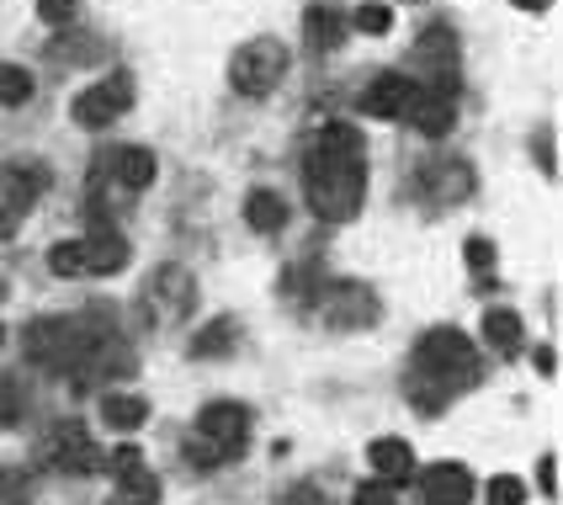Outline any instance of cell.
I'll return each mask as SVG.
<instances>
[{
    "instance_id": "d590c367",
    "label": "cell",
    "mask_w": 563,
    "mask_h": 505,
    "mask_svg": "<svg viewBox=\"0 0 563 505\" xmlns=\"http://www.w3.org/2000/svg\"><path fill=\"white\" fill-rule=\"evenodd\" d=\"M112 505H123V501H112Z\"/></svg>"
},
{
    "instance_id": "9c48e42d",
    "label": "cell",
    "mask_w": 563,
    "mask_h": 505,
    "mask_svg": "<svg viewBox=\"0 0 563 505\" xmlns=\"http://www.w3.org/2000/svg\"><path fill=\"white\" fill-rule=\"evenodd\" d=\"M43 458H48V469H59V474H96V469H101V447H96L86 420H59L54 437L43 442Z\"/></svg>"
},
{
    "instance_id": "44dd1931",
    "label": "cell",
    "mask_w": 563,
    "mask_h": 505,
    "mask_svg": "<svg viewBox=\"0 0 563 505\" xmlns=\"http://www.w3.org/2000/svg\"><path fill=\"white\" fill-rule=\"evenodd\" d=\"M234 330H240L234 319H213V325L191 341V356H197V362H208V356H229V351H234Z\"/></svg>"
},
{
    "instance_id": "1f68e13d",
    "label": "cell",
    "mask_w": 563,
    "mask_h": 505,
    "mask_svg": "<svg viewBox=\"0 0 563 505\" xmlns=\"http://www.w3.org/2000/svg\"><path fill=\"white\" fill-rule=\"evenodd\" d=\"M537 479H542V490H548V495L559 490V479H553V458H542V474H537Z\"/></svg>"
},
{
    "instance_id": "ba28073f",
    "label": "cell",
    "mask_w": 563,
    "mask_h": 505,
    "mask_svg": "<svg viewBox=\"0 0 563 505\" xmlns=\"http://www.w3.org/2000/svg\"><path fill=\"white\" fill-rule=\"evenodd\" d=\"M319 309H324V325H335L345 336L377 325V315H383V304H377V293L367 283H330L319 293Z\"/></svg>"
},
{
    "instance_id": "836d02e7",
    "label": "cell",
    "mask_w": 563,
    "mask_h": 505,
    "mask_svg": "<svg viewBox=\"0 0 563 505\" xmlns=\"http://www.w3.org/2000/svg\"><path fill=\"white\" fill-rule=\"evenodd\" d=\"M0 351H5V325H0Z\"/></svg>"
},
{
    "instance_id": "9a60e30c",
    "label": "cell",
    "mask_w": 563,
    "mask_h": 505,
    "mask_svg": "<svg viewBox=\"0 0 563 505\" xmlns=\"http://www.w3.org/2000/svg\"><path fill=\"white\" fill-rule=\"evenodd\" d=\"M128 266V240L118 229H91L86 234V277H112V272H123Z\"/></svg>"
},
{
    "instance_id": "d6a6232c",
    "label": "cell",
    "mask_w": 563,
    "mask_h": 505,
    "mask_svg": "<svg viewBox=\"0 0 563 505\" xmlns=\"http://www.w3.org/2000/svg\"><path fill=\"white\" fill-rule=\"evenodd\" d=\"M510 6H521V11H548V0H510Z\"/></svg>"
},
{
    "instance_id": "83f0119b",
    "label": "cell",
    "mask_w": 563,
    "mask_h": 505,
    "mask_svg": "<svg viewBox=\"0 0 563 505\" xmlns=\"http://www.w3.org/2000/svg\"><path fill=\"white\" fill-rule=\"evenodd\" d=\"M351 505H399V495H394V484H383V479H367V484H356Z\"/></svg>"
},
{
    "instance_id": "f1b7e54d",
    "label": "cell",
    "mask_w": 563,
    "mask_h": 505,
    "mask_svg": "<svg viewBox=\"0 0 563 505\" xmlns=\"http://www.w3.org/2000/svg\"><path fill=\"white\" fill-rule=\"evenodd\" d=\"M75 11H80V0H37V17H43V22H54V28L75 22Z\"/></svg>"
},
{
    "instance_id": "6da1fadb",
    "label": "cell",
    "mask_w": 563,
    "mask_h": 505,
    "mask_svg": "<svg viewBox=\"0 0 563 505\" xmlns=\"http://www.w3.org/2000/svg\"><path fill=\"white\" fill-rule=\"evenodd\" d=\"M367 197V150L362 133L351 123H324L309 150V171H303V202L313 219L324 223H351L362 213Z\"/></svg>"
},
{
    "instance_id": "7a4b0ae2",
    "label": "cell",
    "mask_w": 563,
    "mask_h": 505,
    "mask_svg": "<svg viewBox=\"0 0 563 505\" xmlns=\"http://www.w3.org/2000/svg\"><path fill=\"white\" fill-rule=\"evenodd\" d=\"M415 367H420V378L409 383V399H415V410L437 415L457 388H468V383L478 378V351H473V336L452 330V325L426 330V336L415 341Z\"/></svg>"
},
{
    "instance_id": "8fae6325",
    "label": "cell",
    "mask_w": 563,
    "mask_h": 505,
    "mask_svg": "<svg viewBox=\"0 0 563 505\" xmlns=\"http://www.w3.org/2000/svg\"><path fill=\"white\" fill-rule=\"evenodd\" d=\"M409 123L420 128L426 139L452 133V123H457V91H452V86H426V80H420V96H415V107H409Z\"/></svg>"
},
{
    "instance_id": "277c9868",
    "label": "cell",
    "mask_w": 563,
    "mask_h": 505,
    "mask_svg": "<svg viewBox=\"0 0 563 505\" xmlns=\"http://www.w3.org/2000/svg\"><path fill=\"white\" fill-rule=\"evenodd\" d=\"M191 309H197V277H191L181 261H165L150 272V283L139 293V315L150 319L155 330H176L187 325Z\"/></svg>"
},
{
    "instance_id": "7c38bea8",
    "label": "cell",
    "mask_w": 563,
    "mask_h": 505,
    "mask_svg": "<svg viewBox=\"0 0 563 505\" xmlns=\"http://www.w3.org/2000/svg\"><path fill=\"white\" fill-rule=\"evenodd\" d=\"M420 495L426 505H473V474L463 463H431L420 474Z\"/></svg>"
},
{
    "instance_id": "7402d4cb",
    "label": "cell",
    "mask_w": 563,
    "mask_h": 505,
    "mask_svg": "<svg viewBox=\"0 0 563 505\" xmlns=\"http://www.w3.org/2000/svg\"><path fill=\"white\" fill-rule=\"evenodd\" d=\"M32 75L22 64H0V107H27L32 101Z\"/></svg>"
},
{
    "instance_id": "8992f818",
    "label": "cell",
    "mask_w": 563,
    "mask_h": 505,
    "mask_svg": "<svg viewBox=\"0 0 563 505\" xmlns=\"http://www.w3.org/2000/svg\"><path fill=\"white\" fill-rule=\"evenodd\" d=\"M48 182H54V171L43 160H11L0 171V240H11L27 223L32 202L48 191Z\"/></svg>"
},
{
    "instance_id": "52a82bcc",
    "label": "cell",
    "mask_w": 563,
    "mask_h": 505,
    "mask_svg": "<svg viewBox=\"0 0 563 505\" xmlns=\"http://www.w3.org/2000/svg\"><path fill=\"white\" fill-rule=\"evenodd\" d=\"M128 107H133V75H123V69H112L107 80H91V91L75 96V123L80 128H107L118 123Z\"/></svg>"
},
{
    "instance_id": "e575fe53",
    "label": "cell",
    "mask_w": 563,
    "mask_h": 505,
    "mask_svg": "<svg viewBox=\"0 0 563 505\" xmlns=\"http://www.w3.org/2000/svg\"><path fill=\"white\" fill-rule=\"evenodd\" d=\"M0 298H5V283H0Z\"/></svg>"
},
{
    "instance_id": "cb8c5ba5",
    "label": "cell",
    "mask_w": 563,
    "mask_h": 505,
    "mask_svg": "<svg viewBox=\"0 0 563 505\" xmlns=\"http://www.w3.org/2000/svg\"><path fill=\"white\" fill-rule=\"evenodd\" d=\"M309 32H313V48H341V37H345V17L341 11H309Z\"/></svg>"
},
{
    "instance_id": "30bf717a",
    "label": "cell",
    "mask_w": 563,
    "mask_h": 505,
    "mask_svg": "<svg viewBox=\"0 0 563 505\" xmlns=\"http://www.w3.org/2000/svg\"><path fill=\"white\" fill-rule=\"evenodd\" d=\"M415 96H420V80H409V75H377L373 86L362 91V112H367V118L399 123V118H409Z\"/></svg>"
},
{
    "instance_id": "d6986e66",
    "label": "cell",
    "mask_w": 563,
    "mask_h": 505,
    "mask_svg": "<svg viewBox=\"0 0 563 505\" xmlns=\"http://www.w3.org/2000/svg\"><path fill=\"white\" fill-rule=\"evenodd\" d=\"M118 501L123 505H155L159 501V479L150 474V463H133V469H118Z\"/></svg>"
},
{
    "instance_id": "e0dca14e",
    "label": "cell",
    "mask_w": 563,
    "mask_h": 505,
    "mask_svg": "<svg viewBox=\"0 0 563 505\" xmlns=\"http://www.w3.org/2000/svg\"><path fill=\"white\" fill-rule=\"evenodd\" d=\"M101 420H107L112 431H139V426L150 420V399H144V394H107V399H101Z\"/></svg>"
},
{
    "instance_id": "5b68a950",
    "label": "cell",
    "mask_w": 563,
    "mask_h": 505,
    "mask_svg": "<svg viewBox=\"0 0 563 505\" xmlns=\"http://www.w3.org/2000/svg\"><path fill=\"white\" fill-rule=\"evenodd\" d=\"M287 43H277V37H251V43H240L234 48V59H229V86L240 96H251V101H261V96H272L282 86V75H287Z\"/></svg>"
},
{
    "instance_id": "5bb4252c",
    "label": "cell",
    "mask_w": 563,
    "mask_h": 505,
    "mask_svg": "<svg viewBox=\"0 0 563 505\" xmlns=\"http://www.w3.org/2000/svg\"><path fill=\"white\" fill-rule=\"evenodd\" d=\"M367 463H373V474L383 484H405V479H415V447L405 437H377L367 447Z\"/></svg>"
},
{
    "instance_id": "4316f807",
    "label": "cell",
    "mask_w": 563,
    "mask_h": 505,
    "mask_svg": "<svg viewBox=\"0 0 563 505\" xmlns=\"http://www.w3.org/2000/svg\"><path fill=\"white\" fill-rule=\"evenodd\" d=\"M0 426H22V383H0Z\"/></svg>"
},
{
    "instance_id": "ffe728a7",
    "label": "cell",
    "mask_w": 563,
    "mask_h": 505,
    "mask_svg": "<svg viewBox=\"0 0 563 505\" xmlns=\"http://www.w3.org/2000/svg\"><path fill=\"white\" fill-rule=\"evenodd\" d=\"M484 336H489V347L495 351H516L521 347V336H527V325L516 309H489L484 315Z\"/></svg>"
},
{
    "instance_id": "4dcf8cb0",
    "label": "cell",
    "mask_w": 563,
    "mask_h": 505,
    "mask_svg": "<svg viewBox=\"0 0 563 505\" xmlns=\"http://www.w3.org/2000/svg\"><path fill=\"white\" fill-rule=\"evenodd\" d=\"M133 463H144V452H139V447H118V452L107 458V469H112V474H118V469H133Z\"/></svg>"
},
{
    "instance_id": "d4e9b609",
    "label": "cell",
    "mask_w": 563,
    "mask_h": 505,
    "mask_svg": "<svg viewBox=\"0 0 563 505\" xmlns=\"http://www.w3.org/2000/svg\"><path fill=\"white\" fill-rule=\"evenodd\" d=\"M484 505H527V484L516 474H495L484 484Z\"/></svg>"
},
{
    "instance_id": "3957f363",
    "label": "cell",
    "mask_w": 563,
    "mask_h": 505,
    "mask_svg": "<svg viewBox=\"0 0 563 505\" xmlns=\"http://www.w3.org/2000/svg\"><path fill=\"white\" fill-rule=\"evenodd\" d=\"M245 447H251V410L240 399L202 405V415H197V426L187 437V458L197 469H229Z\"/></svg>"
},
{
    "instance_id": "4fadbf2b",
    "label": "cell",
    "mask_w": 563,
    "mask_h": 505,
    "mask_svg": "<svg viewBox=\"0 0 563 505\" xmlns=\"http://www.w3.org/2000/svg\"><path fill=\"white\" fill-rule=\"evenodd\" d=\"M107 171H112V182L128 191H144L150 182H155V150H144V144H128V150H112V155L101 160Z\"/></svg>"
},
{
    "instance_id": "484cf974",
    "label": "cell",
    "mask_w": 563,
    "mask_h": 505,
    "mask_svg": "<svg viewBox=\"0 0 563 505\" xmlns=\"http://www.w3.org/2000/svg\"><path fill=\"white\" fill-rule=\"evenodd\" d=\"M362 32H388L394 28V11L383 6V0H367V6H356V17H351Z\"/></svg>"
},
{
    "instance_id": "603a6c76",
    "label": "cell",
    "mask_w": 563,
    "mask_h": 505,
    "mask_svg": "<svg viewBox=\"0 0 563 505\" xmlns=\"http://www.w3.org/2000/svg\"><path fill=\"white\" fill-rule=\"evenodd\" d=\"M48 272L54 277H86V240H59L48 251Z\"/></svg>"
},
{
    "instance_id": "2e32d148",
    "label": "cell",
    "mask_w": 563,
    "mask_h": 505,
    "mask_svg": "<svg viewBox=\"0 0 563 505\" xmlns=\"http://www.w3.org/2000/svg\"><path fill=\"white\" fill-rule=\"evenodd\" d=\"M287 219H292V208H287V197H282V191L255 187L251 197H245V223H251L255 234H282Z\"/></svg>"
},
{
    "instance_id": "ac0fdd59",
    "label": "cell",
    "mask_w": 563,
    "mask_h": 505,
    "mask_svg": "<svg viewBox=\"0 0 563 505\" xmlns=\"http://www.w3.org/2000/svg\"><path fill=\"white\" fill-rule=\"evenodd\" d=\"M420 182H426V191H431V197H441V202H457L463 191H473V171L463 165V160H446L441 171H426Z\"/></svg>"
},
{
    "instance_id": "f546056e",
    "label": "cell",
    "mask_w": 563,
    "mask_h": 505,
    "mask_svg": "<svg viewBox=\"0 0 563 505\" xmlns=\"http://www.w3.org/2000/svg\"><path fill=\"white\" fill-rule=\"evenodd\" d=\"M468 266L489 272V266H495V245H489V240H468Z\"/></svg>"
}]
</instances>
